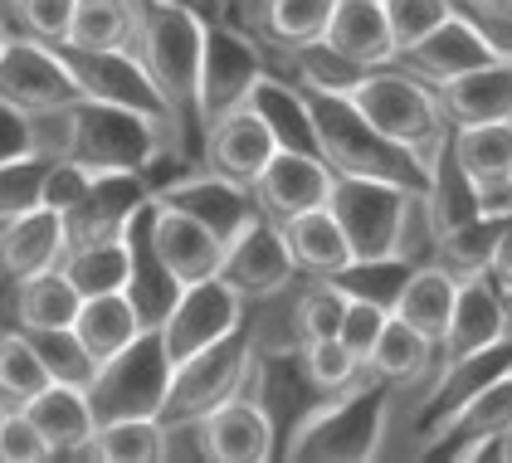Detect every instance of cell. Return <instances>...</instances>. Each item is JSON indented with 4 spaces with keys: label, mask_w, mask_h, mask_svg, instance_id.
<instances>
[{
    "label": "cell",
    "mask_w": 512,
    "mask_h": 463,
    "mask_svg": "<svg viewBox=\"0 0 512 463\" xmlns=\"http://www.w3.org/2000/svg\"><path fill=\"white\" fill-rule=\"evenodd\" d=\"M54 381L49 361L40 356L30 332H5L0 337V400L5 405H25Z\"/></svg>",
    "instance_id": "37"
},
{
    "label": "cell",
    "mask_w": 512,
    "mask_h": 463,
    "mask_svg": "<svg viewBox=\"0 0 512 463\" xmlns=\"http://www.w3.org/2000/svg\"><path fill=\"white\" fill-rule=\"evenodd\" d=\"M425 191L395 186V181H376V176H337L332 171V195L327 210L337 215V225L352 244L356 259H400L405 244V220L415 210V200ZM410 264V259H405Z\"/></svg>",
    "instance_id": "6"
},
{
    "label": "cell",
    "mask_w": 512,
    "mask_h": 463,
    "mask_svg": "<svg viewBox=\"0 0 512 463\" xmlns=\"http://www.w3.org/2000/svg\"><path fill=\"white\" fill-rule=\"evenodd\" d=\"M386 322H391V308H386V303H371V298H352V293H347V312H342V332H337V337H342L347 351L366 366L376 342H381V332H386Z\"/></svg>",
    "instance_id": "44"
},
{
    "label": "cell",
    "mask_w": 512,
    "mask_h": 463,
    "mask_svg": "<svg viewBox=\"0 0 512 463\" xmlns=\"http://www.w3.org/2000/svg\"><path fill=\"white\" fill-rule=\"evenodd\" d=\"M88 181H93V171H83V166H74V161H54L49 166V181H44V200L40 205H49V210H74L83 200V191H88Z\"/></svg>",
    "instance_id": "47"
},
{
    "label": "cell",
    "mask_w": 512,
    "mask_h": 463,
    "mask_svg": "<svg viewBox=\"0 0 512 463\" xmlns=\"http://www.w3.org/2000/svg\"><path fill=\"white\" fill-rule=\"evenodd\" d=\"M64 64L74 69L83 98H98V103H113V108H127V113L152 117L157 127H166L171 137H181V117L166 108L161 88L152 83V74L142 69V59L122 44V49H79V44H59Z\"/></svg>",
    "instance_id": "9"
},
{
    "label": "cell",
    "mask_w": 512,
    "mask_h": 463,
    "mask_svg": "<svg viewBox=\"0 0 512 463\" xmlns=\"http://www.w3.org/2000/svg\"><path fill=\"white\" fill-rule=\"evenodd\" d=\"M98 463H161L166 459V420L161 415H122L103 420L93 434Z\"/></svg>",
    "instance_id": "33"
},
{
    "label": "cell",
    "mask_w": 512,
    "mask_h": 463,
    "mask_svg": "<svg viewBox=\"0 0 512 463\" xmlns=\"http://www.w3.org/2000/svg\"><path fill=\"white\" fill-rule=\"evenodd\" d=\"M40 434L49 439L54 459H93V434H98V410L88 400V386L74 381H49V386L20 405Z\"/></svg>",
    "instance_id": "23"
},
{
    "label": "cell",
    "mask_w": 512,
    "mask_h": 463,
    "mask_svg": "<svg viewBox=\"0 0 512 463\" xmlns=\"http://www.w3.org/2000/svg\"><path fill=\"white\" fill-rule=\"evenodd\" d=\"M122 239H127V288L122 293L132 298L142 327H161L166 312L176 308V298H181V283L171 278V269L161 264L157 244H152V200L132 215Z\"/></svg>",
    "instance_id": "24"
},
{
    "label": "cell",
    "mask_w": 512,
    "mask_h": 463,
    "mask_svg": "<svg viewBox=\"0 0 512 463\" xmlns=\"http://www.w3.org/2000/svg\"><path fill=\"white\" fill-rule=\"evenodd\" d=\"M166 386H171V361H166V347H161V332L147 327L132 347L93 371L88 400L98 410V425L122 420V415H161Z\"/></svg>",
    "instance_id": "8"
},
{
    "label": "cell",
    "mask_w": 512,
    "mask_h": 463,
    "mask_svg": "<svg viewBox=\"0 0 512 463\" xmlns=\"http://www.w3.org/2000/svg\"><path fill=\"white\" fill-rule=\"evenodd\" d=\"M508 439H512V429H508Z\"/></svg>",
    "instance_id": "53"
},
{
    "label": "cell",
    "mask_w": 512,
    "mask_h": 463,
    "mask_svg": "<svg viewBox=\"0 0 512 463\" xmlns=\"http://www.w3.org/2000/svg\"><path fill=\"white\" fill-rule=\"evenodd\" d=\"M269 74L264 49L235 25H210L205 35V59H200V88H196V132H205L225 113H235L239 103H249L254 83Z\"/></svg>",
    "instance_id": "10"
},
{
    "label": "cell",
    "mask_w": 512,
    "mask_h": 463,
    "mask_svg": "<svg viewBox=\"0 0 512 463\" xmlns=\"http://www.w3.org/2000/svg\"><path fill=\"white\" fill-rule=\"evenodd\" d=\"M244 308H249V303L239 298L220 273H215V278H200V283H186L181 298H176V308L166 312V322L157 327L161 347H166V361L181 366V361H191L196 351L225 342L230 332L244 327Z\"/></svg>",
    "instance_id": "12"
},
{
    "label": "cell",
    "mask_w": 512,
    "mask_h": 463,
    "mask_svg": "<svg viewBox=\"0 0 512 463\" xmlns=\"http://www.w3.org/2000/svg\"><path fill=\"white\" fill-rule=\"evenodd\" d=\"M25 152H40V147H35V117L20 113L15 103L0 98V161L25 156Z\"/></svg>",
    "instance_id": "48"
},
{
    "label": "cell",
    "mask_w": 512,
    "mask_h": 463,
    "mask_svg": "<svg viewBox=\"0 0 512 463\" xmlns=\"http://www.w3.org/2000/svg\"><path fill=\"white\" fill-rule=\"evenodd\" d=\"M74 5L79 0H10V15L25 35L44 39V44H64L74 30Z\"/></svg>",
    "instance_id": "45"
},
{
    "label": "cell",
    "mask_w": 512,
    "mask_h": 463,
    "mask_svg": "<svg viewBox=\"0 0 512 463\" xmlns=\"http://www.w3.org/2000/svg\"><path fill=\"white\" fill-rule=\"evenodd\" d=\"M434 93H439V108H444V117L454 127L512 117V59H488V64H478L469 74L439 83Z\"/></svg>",
    "instance_id": "27"
},
{
    "label": "cell",
    "mask_w": 512,
    "mask_h": 463,
    "mask_svg": "<svg viewBox=\"0 0 512 463\" xmlns=\"http://www.w3.org/2000/svg\"><path fill=\"white\" fill-rule=\"evenodd\" d=\"M512 337V303L488 283V273H469L459 278V298H454V317L439 337L434 351V366H449V361H464L478 351L498 347Z\"/></svg>",
    "instance_id": "15"
},
{
    "label": "cell",
    "mask_w": 512,
    "mask_h": 463,
    "mask_svg": "<svg viewBox=\"0 0 512 463\" xmlns=\"http://www.w3.org/2000/svg\"><path fill=\"white\" fill-rule=\"evenodd\" d=\"M79 308L83 293L69 283V273L59 264L25 278V283H15V322H20V332H69Z\"/></svg>",
    "instance_id": "32"
},
{
    "label": "cell",
    "mask_w": 512,
    "mask_h": 463,
    "mask_svg": "<svg viewBox=\"0 0 512 463\" xmlns=\"http://www.w3.org/2000/svg\"><path fill=\"white\" fill-rule=\"evenodd\" d=\"M386 5V20H391V35H395V49L405 54L410 44H420V39L439 30L459 5L454 0H381Z\"/></svg>",
    "instance_id": "43"
},
{
    "label": "cell",
    "mask_w": 512,
    "mask_h": 463,
    "mask_svg": "<svg viewBox=\"0 0 512 463\" xmlns=\"http://www.w3.org/2000/svg\"><path fill=\"white\" fill-rule=\"evenodd\" d=\"M35 147L59 161H74L93 176L108 171H137L147 176V166L157 161L161 147H181V137H171L152 117L98 103V98H79L59 113L35 117Z\"/></svg>",
    "instance_id": "1"
},
{
    "label": "cell",
    "mask_w": 512,
    "mask_h": 463,
    "mask_svg": "<svg viewBox=\"0 0 512 463\" xmlns=\"http://www.w3.org/2000/svg\"><path fill=\"white\" fill-rule=\"evenodd\" d=\"M205 15L196 0H132V39L127 49L142 59V69L161 88L166 108L181 117V127H196V88L205 59Z\"/></svg>",
    "instance_id": "2"
},
{
    "label": "cell",
    "mask_w": 512,
    "mask_h": 463,
    "mask_svg": "<svg viewBox=\"0 0 512 463\" xmlns=\"http://www.w3.org/2000/svg\"><path fill=\"white\" fill-rule=\"evenodd\" d=\"M274 152H278L274 127L254 103H239L235 113H225L200 142V161L210 171H220L225 181H235V186H254L259 171L274 161Z\"/></svg>",
    "instance_id": "17"
},
{
    "label": "cell",
    "mask_w": 512,
    "mask_h": 463,
    "mask_svg": "<svg viewBox=\"0 0 512 463\" xmlns=\"http://www.w3.org/2000/svg\"><path fill=\"white\" fill-rule=\"evenodd\" d=\"M322 39H327L342 59L361 64V69H386V64L400 59L391 20H386V5H381V0H337L332 25H327Z\"/></svg>",
    "instance_id": "26"
},
{
    "label": "cell",
    "mask_w": 512,
    "mask_h": 463,
    "mask_svg": "<svg viewBox=\"0 0 512 463\" xmlns=\"http://www.w3.org/2000/svg\"><path fill=\"white\" fill-rule=\"evenodd\" d=\"M508 191H512V181H508Z\"/></svg>",
    "instance_id": "54"
},
{
    "label": "cell",
    "mask_w": 512,
    "mask_h": 463,
    "mask_svg": "<svg viewBox=\"0 0 512 463\" xmlns=\"http://www.w3.org/2000/svg\"><path fill=\"white\" fill-rule=\"evenodd\" d=\"M278 230H283V244H288L298 273H308V278H337V273L352 264V244H347V234H342L337 215L327 205L283 220Z\"/></svg>",
    "instance_id": "30"
},
{
    "label": "cell",
    "mask_w": 512,
    "mask_h": 463,
    "mask_svg": "<svg viewBox=\"0 0 512 463\" xmlns=\"http://www.w3.org/2000/svg\"><path fill=\"white\" fill-rule=\"evenodd\" d=\"M54 161H59V156H49V152H25V156L0 161V225L40 205Z\"/></svg>",
    "instance_id": "39"
},
{
    "label": "cell",
    "mask_w": 512,
    "mask_h": 463,
    "mask_svg": "<svg viewBox=\"0 0 512 463\" xmlns=\"http://www.w3.org/2000/svg\"><path fill=\"white\" fill-rule=\"evenodd\" d=\"M249 371H254V337H249V322H244L225 342L171 366L161 420H205L215 405H225L230 395L249 386Z\"/></svg>",
    "instance_id": "7"
},
{
    "label": "cell",
    "mask_w": 512,
    "mask_h": 463,
    "mask_svg": "<svg viewBox=\"0 0 512 463\" xmlns=\"http://www.w3.org/2000/svg\"><path fill=\"white\" fill-rule=\"evenodd\" d=\"M5 410H10V405H5V400H0V425H5Z\"/></svg>",
    "instance_id": "52"
},
{
    "label": "cell",
    "mask_w": 512,
    "mask_h": 463,
    "mask_svg": "<svg viewBox=\"0 0 512 463\" xmlns=\"http://www.w3.org/2000/svg\"><path fill=\"white\" fill-rule=\"evenodd\" d=\"M147 327H142V317L132 308V298L127 293H98V298H83L79 317H74V337H79V347L88 351V361H93V371L103 366V361H113L118 351H127L137 337H142Z\"/></svg>",
    "instance_id": "31"
},
{
    "label": "cell",
    "mask_w": 512,
    "mask_h": 463,
    "mask_svg": "<svg viewBox=\"0 0 512 463\" xmlns=\"http://www.w3.org/2000/svg\"><path fill=\"white\" fill-rule=\"evenodd\" d=\"M147 200H152V186H147V176H137V171L93 176L79 205L64 210L69 249H74V244H98V239H122V230L132 225V215H137Z\"/></svg>",
    "instance_id": "20"
},
{
    "label": "cell",
    "mask_w": 512,
    "mask_h": 463,
    "mask_svg": "<svg viewBox=\"0 0 512 463\" xmlns=\"http://www.w3.org/2000/svg\"><path fill=\"white\" fill-rule=\"evenodd\" d=\"M298 361H303V376L317 395H337V390L356 386L366 376V366L356 361L342 337H317V342H303L298 347Z\"/></svg>",
    "instance_id": "40"
},
{
    "label": "cell",
    "mask_w": 512,
    "mask_h": 463,
    "mask_svg": "<svg viewBox=\"0 0 512 463\" xmlns=\"http://www.w3.org/2000/svg\"><path fill=\"white\" fill-rule=\"evenodd\" d=\"M0 98L15 103L20 113L44 117L79 103L83 88L74 69L64 64L59 44H44L35 35H10V44L0 49Z\"/></svg>",
    "instance_id": "11"
},
{
    "label": "cell",
    "mask_w": 512,
    "mask_h": 463,
    "mask_svg": "<svg viewBox=\"0 0 512 463\" xmlns=\"http://www.w3.org/2000/svg\"><path fill=\"white\" fill-rule=\"evenodd\" d=\"M410 269H415V264H405V259H356V264H347V269L337 273V283H342L352 298H371V303H386V308H391Z\"/></svg>",
    "instance_id": "42"
},
{
    "label": "cell",
    "mask_w": 512,
    "mask_h": 463,
    "mask_svg": "<svg viewBox=\"0 0 512 463\" xmlns=\"http://www.w3.org/2000/svg\"><path fill=\"white\" fill-rule=\"evenodd\" d=\"M434 342L425 332H415L410 322H400L391 312V322H386V332H381V342L371 351V371L386 381V386H410V381H420L425 371H434Z\"/></svg>",
    "instance_id": "34"
},
{
    "label": "cell",
    "mask_w": 512,
    "mask_h": 463,
    "mask_svg": "<svg viewBox=\"0 0 512 463\" xmlns=\"http://www.w3.org/2000/svg\"><path fill=\"white\" fill-rule=\"evenodd\" d=\"M342 312H347V288L337 278H313V288H303L293 298V327H298L303 342L337 337L342 332Z\"/></svg>",
    "instance_id": "41"
},
{
    "label": "cell",
    "mask_w": 512,
    "mask_h": 463,
    "mask_svg": "<svg viewBox=\"0 0 512 463\" xmlns=\"http://www.w3.org/2000/svg\"><path fill=\"white\" fill-rule=\"evenodd\" d=\"M303 83V78H298ZM303 98H308V113H313V137H317V156L337 171V176H376V181H395V186H410V191H430V176L405 147L386 142L347 93H332V88H313L303 83Z\"/></svg>",
    "instance_id": "4"
},
{
    "label": "cell",
    "mask_w": 512,
    "mask_h": 463,
    "mask_svg": "<svg viewBox=\"0 0 512 463\" xmlns=\"http://www.w3.org/2000/svg\"><path fill=\"white\" fill-rule=\"evenodd\" d=\"M69 249V234H64V215L49 210V205H35L15 220L0 225V278L5 283H25L35 273L54 269Z\"/></svg>",
    "instance_id": "25"
},
{
    "label": "cell",
    "mask_w": 512,
    "mask_h": 463,
    "mask_svg": "<svg viewBox=\"0 0 512 463\" xmlns=\"http://www.w3.org/2000/svg\"><path fill=\"white\" fill-rule=\"evenodd\" d=\"M454 298H459V273L449 269V264H439V259H425V264H415V269L405 273L391 312L400 322H410L415 332H425L434 347H439V337H444V327L454 317Z\"/></svg>",
    "instance_id": "28"
},
{
    "label": "cell",
    "mask_w": 512,
    "mask_h": 463,
    "mask_svg": "<svg viewBox=\"0 0 512 463\" xmlns=\"http://www.w3.org/2000/svg\"><path fill=\"white\" fill-rule=\"evenodd\" d=\"M132 39V0H79L74 30L64 44L79 49H122Z\"/></svg>",
    "instance_id": "38"
},
{
    "label": "cell",
    "mask_w": 512,
    "mask_h": 463,
    "mask_svg": "<svg viewBox=\"0 0 512 463\" xmlns=\"http://www.w3.org/2000/svg\"><path fill=\"white\" fill-rule=\"evenodd\" d=\"M488 59H508V54H498V44L488 39V30L473 20L469 10H454L439 30H430L420 44H410L395 64L410 69L415 78H425L430 88H439V83L469 74V69L488 64Z\"/></svg>",
    "instance_id": "16"
},
{
    "label": "cell",
    "mask_w": 512,
    "mask_h": 463,
    "mask_svg": "<svg viewBox=\"0 0 512 463\" xmlns=\"http://www.w3.org/2000/svg\"><path fill=\"white\" fill-rule=\"evenodd\" d=\"M205 444L210 463H269L278 454V425L254 395L239 390L205 415Z\"/></svg>",
    "instance_id": "22"
},
{
    "label": "cell",
    "mask_w": 512,
    "mask_h": 463,
    "mask_svg": "<svg viewBox=\"0 0 512 463\" xmlns=\"http://www.w3.org/2000/svg\"><path fill=\"white\" fill-rule=\"evenodd\" d=\"M483 273H488V283L512 303V220L498 230V239H493V254H488Z\"/></svg>",
    "instance_id": "49"
},
{
    "label": "cell",
    "mask_w": 512,
    "mask_h": 463,
    "mask_svg": "<svg viewBox=\"0 0 512 463\" xmlns=\"http://www.w3.org/2000/svg\"><path fill=\"white\" fill-rule=\"evenodd\" d=\"M220 278L235 288L244 303H269L283 298L298 278V264L283 244V230L274 220H249L244 230L225 244V259H220Z\"/></svg>",
    "instance_id": "13"
},
{
    "label": "cell",
    "mask_w": 512,
    "mask_h": 463,
    "mask_svg": "<svg viewBox=\"0 0 512 463\" xmlns=\"http://www.w3.org/2000/svg\"><path fill=\"white\" fill-rule=\"evenodd\" d=\"M44 459H54L49 439H44L40 425L20 405H10L5 425H0V463H44Z\"/></svg>",
    "instance_id": "46"
},
{
    "label": "cell",
    "mask_w": 512,
    "mask_h": 463,
    "mask_svg": "<svg viewBox=\"0 0 512 463\" xmlns=\"http://www.w3.org/2000/svg\"><path fill=\"white\" fill-rule=\"evenodd\" d=\"M478 20H512V0H464Z\"/></svg>",
    "instance_id": "50"
},
{
    "label": "cell",
    "mask_w": 512,
    "mask_h": 463,
    "mask_svg": "<svg viewBox=\"0 0 512 463\" xmlns=\"http://www.w3.org/2000/svg\"><path fill=\"white\" fill-rule=\"evenodd\" d=\"M337 0H264L259 5V30L274 49H303L313 39L327 35Z\"/></svg>",
    "instance_id": "35"
},
{
    "label": "cell",
    "mask_w": 512,
    "mask_h": 463,
    "mask_svg": "<svg viewBox=\"0 0 512 463\" xmlns=\"http://www.w3.org/2000/svg\"><path fill=\"white\" fill-rule=\"evenodd\" d=\"M5 44H10V30H5V20H0V49H5Z\"/></svg>",
    "instance_id": "51"
},
{
    "label": "cell",
    "mask_w": 512,
    "mask_h": 463,
    "mask_svg": "<svg viewBox=\"0 0 512 463\" xmlns=\"http://www.w3.org/2000/svg\"><path fill=\"white\" fill-rule=\"evenodd\" d=\"M152 244H157L161 264L171 269V278L181 288L200 283V278H215L220 259H225V239L210 230L205 220L166 205V200H152Z\"/></svg>",
    "instance_id": "21"
},
{
    "label": "cell",
    "mask_w": 512,
    "mask_h": 463,
    "mask_svg": "<svg viewBox=\"0 0 512 463\" xmlns=\"http://www.w3.org/2000/svg\"><path fill=\"white\" fill-rule=\"evenodd\" d=\"M386 425H391V386L366 366L356 386L308 405V415L288 429L283 454L293 463H366L381 454Z\"/></svg>",
    "instance_id": "3"
},
{
    "label": "cell",
    "mask_w": 512,
    "mask_h": 463,
    "mask_svg": "<svg viewBox=\"0 0 512 463\" xmlns=\"http://www.w3.org/2000/svg\"><path fill=\"white\" fill-rule=\"evenodd\" d=\"M152 200H166V205H176V210H186V215L205 220L225 244H230L249 220H259V205H254L249 186L225 181V176L210 171L205 161H200V171H181V176H171L166 186H157Z\"/></svg>",
    "instance_id": "19"
},
{
    "label": "cell",
    "mask_w": 512,
    "mask_h": 463,
    "mask_svg": "<svg viewBox=\"0 0 512 463\" xmlns=\"http://www.w3.org/2000/svg\"><path fill=\"white\" fill-rule=\"evenodd\" d=\"M449 156L469 176V186L483 200V215H508L512 220V117L498 122H469L449 132Z\"/></svg>",
    "instance_id": "14"
},
{
    "label": "cell",
    "mask_w": 512,
    "mask_h": 463,
    "mask_svg": "<svg viewBox=\"0 0 512 463\" xmlns=\"http://www.w3.org/2000/svg\"><path fill=\"white\" fill-rule=\"evenodd\" d=\"M59 269L69 273V283L79 288L83 298H98V293H118V288H127V239L74 244V249H64Z\"/></svg>",
    "instance_id": "36"
},
{
    "label": "cell",
    "mask_w": 512,
    "mask_h": 463,
    "mask_svg": "<svg viewBox=\"0 0 512 463\" xmlns=\"http://www.w3.org/2000/svg\"><path fill=\"white\" fill-rule=\"evenodd\" d=\"M347 98L361 108V117H366L386 142L405 147V152L425 166V176H434L439 156H444V147H449L454 122L444 117L439 93H434L425 78H415L410 69H400V64L366 69L361 83H356Z\"/></svg>",
    "instance_id": "5"
},
{
    "label": "cell",
    "mask_w": 512,
    "mask_h": 463,
    "mask_svg": "<svg viewBox=\"0 0 512 463\" xmlns=\"http://www.w3.org/2000/svg\"><path fill=\"white\" fill-rule=\"evenodd\" d=\"M498 429H512V366L503 376H493L478 395H469L459 410H449L444 420H434L425 429V444L454 454L459 444H469L478 434H498Z\"/></svg>",
    "instance_id": "29"
},
{
    "label": "cell",
    "mask_w": 512,
    "mask_h": 463,
    "mask_svg": "<svg viewBox=\"0 0 512 463\" xmlns=\"http://www.w3.org/2000/svg\"><path fill=\"white\" fill-rule=\"evenodd\" d=\"M249 195H254V205H259L264 220L283 225V220H293L303 210L327 205V195H332V166L317 152H288V147H278L274 161L249 186Z\"/></svg>",
    "instance_id": "18"
}]
</instances>
